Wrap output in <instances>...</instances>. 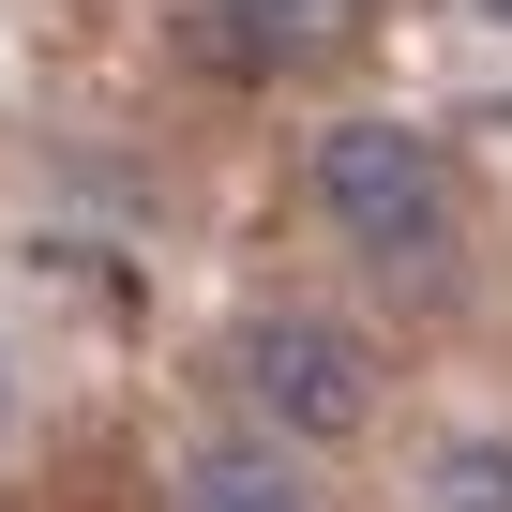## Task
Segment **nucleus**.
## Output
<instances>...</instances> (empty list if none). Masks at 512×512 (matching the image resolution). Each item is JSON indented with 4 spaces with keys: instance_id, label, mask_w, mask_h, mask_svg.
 <instances>
[{
    "instance_id": "nucleus-5",
    "label": "nucleus",
    "mask_w": 512,
    "mask_h": 512,
    "mask_svg": "<svg viewBox=\"0 0 512 512\" xmlns=\"http://www.w3.org/2000/svg\"><path fill=\"white\" fill-rule=\"evenodd\" d=\"M422 497H437V512H512V437H452V452L422 467Z\"/></svg>"
},
{
    "instance_id": "nucleus-2",
    "label": "nucleus",
    "mask_w": 512,
    "mask_h": 512,
    "mask_svg": "<svg viewBox=\"0 0 512 512\" xmlns=\"http://www.w3.org/2000/svg\"><path fill=\"white\" fill-rule=\"evenodd\" d=\"M226 392L272 422V437H302V452H347V437H377V347L347 332V317H241L226 332Z\"/></svg>"
},
{
    "instance_id": "nucleus-7",
    "label": "nucleus",
    "mask_w": 512,
    "mask_h": 512,
    "mask_svg": "<svg viewBox=\"0 0 512 512\" xmlns=\"http://www.w3.org/2000/svg\"><path fill=\"white\" fill-rule=\"evenodd\" d=\"M467 16H482V31H512V0H467Z\"/></svg>"
},
{
    "instance_id": "nucleus-1",
    "label": "nucleus",
    "mask_w": 512,
    "mask_h": 512,
    "mask_svg": "<svg viewBox=\"0 0 512 512\" xmlns=\"http://www.w3.org/2000/svg\"><path fill=\"white\" fill-rule=\"evenodd\" d=\"M317 211H332V241L362 256V272L407 287V302H437L467 272V181H452V151L422 121H332L317 136Z\"/></svg>"
},
{
    "instance_id": "nucleus-4",
    "label": "nucleus",
    "mask_w": 512,
    "mask_h": 512,
    "mask_svg": "<svg viewBox=\"0 0 512 512\" xmlns=\"http://www.w3.org/2000/svg\"><path fill=\"white\" fill-rule=\"evenodd\" d=\"M196 31H211L226 76H302V61L362 46V0H196Z\"/></svg>"
},
{
    "instance_id": "nucleus-3",
    "label": "nucleus",
    "mask_w": 512,
    "mask_h": 512,
    "mask_svg": "<svg viewBox=\"0 0 512 512\" xmlns=\"http://www.w3.org/2000/svg\"><path fill=\"white\" fill-rule=\"evenodd\" d=\"M166 512H332V497H317V452L302 437L256 422V437H196L166 467Z\"/></svg>"
},
{
    "instance_id": "nucleus-6",
    "label": "nucleus",
    "mask_w": 512,
    "mask_h": 512,
    "mask_svg": "<svg viewBox=\"0 0 512 512\" xmlns=\"http://www.w3.org/2000/svg\"><path fill=\"white\" fill-rule=\"evenodd\" d=\"M31 422V377H16V347H0V437H16Z\"/></svg>"
}]
</instances>
